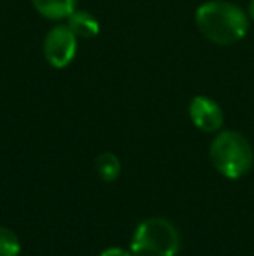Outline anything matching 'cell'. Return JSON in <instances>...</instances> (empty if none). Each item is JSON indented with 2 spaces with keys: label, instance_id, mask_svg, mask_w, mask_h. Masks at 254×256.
Here are the masks:
<instances>
[{
  "label": "cell",
  "instance_id": "cell-1",
  "mask_svg": "<svg viewBox=\"0 0 254 256\" xmlns=\"http://www.w3.org/2000/svg\"><path fill=\"white\" fill-rule=\"evenodd\" d=\"M195 24L199 32L218 46H234L246 37L249 20L241 7L223 0H211L197 9Z\"/></svg>",
  "mask_w": 254,
  "mask_h": 256
},
{
  "label": "cell",
  "instance_id": "cell-2",
  "mask_svg": "<svg viewBox=\"0 0 254 256\" xmlns=\"http://www.w3.org/2000/svg\"><path fill=\"white\" fill-rule=\"evenodd\" d=\"M211 160L223 176L237 180L253 168V146L241 132L223 131L211 143Z\"/></svg>",
  "mask_w": 254,
  "mask_h": 256
},
{
  "label": "cell",
  "instance_id": "cell-3",
  "mask_svg": "<svg viewBox=\"0 0 254 256\" xmlns=\"http://www.w3.org/2000/svg\"><path fill=\"white\" fill-rule=\"evenodd\" d=\"M180 234L166 218H148L138 225L131 242L132 256H176Z\"/></svg>",
  "mask_w": 254,
  "mask_h": 256
},
{
  "label": "cell",
  "instance_id": "cell-4",
  "mask_svg": "<svg viewBox=\"0 0 254 256\" xmlns=\"http://www.w3.org/2000/svg\"><path fill=\"white\" fill-rule=\"evenodd\" d=\"M75 34L68 24H58L47 32L44 38V58L52 68H64L73 61L77 54Z\"/></svg>",
  "mask_w": 254,
  "mask_h": 256
},
{
  "label": "cell",
  "instance_id": "cell-5",
  "mask_svg": "<svg viewBox=\"0 0 254 256\" xmlns=\"http://www.w3.org/2000/svg\"><path fill=\"white\" fill-rule=\"evenodd\" d=\"M190 118L204 132H216L223 126V110L214 100L207 96H195L190 103Z\"/></svg>",
  "mask_w": 254,
  "mask_h": 256
},
{
  "label": "cell",
  "instance_id": "cell-6",
  "mask_svg": "<svg viewBox=\"0 0 254 256\" xmlns=\"http://www.w3.org/2000/svg\"><path fill=\"white\" fill-rule=\"evenodd\" d=\"M66 24L70 26V30L75 34L77 38H94L99 34V23L91 12L87 10H77L75 9L70 16L66 18Z\"/></svg>",
  "mask_w": 254,
  "mask_h": 256
},
{
  "label": "cell",
  "instance_id": "cell-7",
  "mask_svg": "<svg viewBox=\"0 0 254 256\" xmlns=\"http://www.w3.org/2000/svg\"><path fill=\"white\" fill-rule=\"evenodd\" d=\"M35 10L47 20L61 21L66 20L75 10L77 0H31Z\"/></svg>",
  "mask_w": 254,
  "mask_h": 256
},
{
  "label": "cell",
  "instance_id": "cell-8",
  "mask_svg": "<svg viewBox=\"0 0 254 256\" xmlns=\"http://www.w3.org/2000/svg\"><path fill=\"white\" fill-rule=\"evenodd\" d=\"M94 166L103 182H115L120 176V169H122L119 157L112 152H105V154L98 155Z\"/></svg>",
  "mask_w": 254,
  "mask_h": 256
},
{
  "label": "cell",
  "instance_id": "cell-9",
  "mask_svg": "<svg viewBox=\"0 0 254 256\" xmlns=\"http://www.w3.org/2000/svg\"><path fill=\"white\" fill-rule=\"evenodd\" d=\"M21 242L17 236L7 226H0V256H17Z\"/></svg>",
  "mask_w": 254,
  "mask_h": 256
},
{
  "label": "cell",
  "instance_id": "cell-10",
  "mask_svg": "<svg viewBox=\"0 0 254 256\" xmlns=\"http://www.w3.org/2000/svg\"><path fill=\"white\" fill-rule=\"evenodd\" d=\"M99 256H132V253L122 250V248H110V250H105Z\"/></svg>",
  "mask_w": 254,
  "mask_h": 256
},
{
  "label": "cell",
  "instance_id": "cell-11",
  "mask_svg": "<svg viewBox=\"0 0 254 256\" xmlns=\"http://www.w3.org/2000/svg\"><path fill=\"white\" fill-rule=\"evenodd\" d=\"M249 14H251V18L254 20V0H251V4H249Z\"/></svg>",
  "mask_w": 254,
  "mask_h": 256
}]
</instances>
